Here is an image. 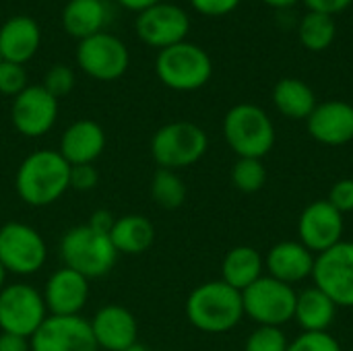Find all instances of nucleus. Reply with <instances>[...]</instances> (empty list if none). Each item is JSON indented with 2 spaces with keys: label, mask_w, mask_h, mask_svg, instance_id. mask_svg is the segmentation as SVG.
<instances>
[{
  "label": "nucleus",
  "mask_w": 353,
  "mask_h": 351,
  "mask_svg": "<svg viewBox=\"0 0 353 351\" xmlns=\"http://www.w3.org/2000/svg\"><path fill=\"white\" fill-rule=\"evenodd\" d=\"M0 62H2V58H0Z\"/></svg>",
  "instance_id": "obj_44"
},
{
  "label": "nucleus",
  "mask_w": 353,
  "mask_h": 351,
  "mask_svg": "<svg viewBox=\"0 0 353 351\" xmlns=\"http://www.w3.org/2000/svg\"><path fill=\"white\" fill-rule=\"evenodd\" d=\"M242 0H190L192 8L205 17H223L238 8Z\"/></svg>",
  "instance_id": "obj_36"
},
{
  "label": "nucleus",
  "mask_w": 353,
  "mask_h": 351,
  "mask_svg": "<svg viewBox=\"0 0 353 351\" xmlns=\"http://www.w3.org/2000/svg\"><path fill=\"white\" fill-rule=\"evenodd\" d=\"M108 10L103 0H68L62 8V27L68 35L87 39L103 31Z\"/></svg>",
  "instance_id": "obj_25"
},
{
  "label": "nucleus",
  "mask_w": 353,
  "mask_h": 351,
  "mask_svg": "<svg viewBox=\"0 0 353 351\" xmlns=\"http://www.w3.org/2000/svg\"><path fill=\"white\" fill-rule=\"evenodd\" d=\"M41 296L50 317H79L89 300V279L60 267L48 277Z\"/></svg>",
  "instance_id": "obj_16"
},
{
  "label": "nucleus",
  "mask_w": 353,
  "mask_h": 351,
  "mask_svg": "<svg viewBox=\"0 0 353 351\" xmlns=\"http://www.w3.org/2000/svg\"><path fill=\"white\" fill-rule=\"evenodd\" d=\"M337 35V27H335V17L329 14H321V12H306L300 21L298 27V37L300 43L310 50V52H323L327 50Z\"/></svg>",
  "instance_id": "obj_27"
},
{
  "label": "nucleus",
  "mask_w": 353,
  "mask_h": 351,
  "mask_svg": "<svg viewBox=\"0 0 353 351\" xmlns=\"http://www.w3.org/2000/svg\"><path fill=\"white\" fill-rule=\"evenodd\" d=\"M273 103L279 114L290 120H308L316 108V95L304 81L288 77L273 87Z\"/></svg>",
  "instance_id": "obj_26"
},
{
  "label": "nucleus",
  "mask_w": 353,
  "mask_h": 351,
  "mask_svg": "<svg viewBox=\"0 0 353 351\" xmlns=\"http://www.w3.org/2000/svg\"><path fill=\"white\" fill-rule=\"evenodd\" d=\"M41 43V29L35 19L27 14L10 17L0 27V58L6 62H29Z\"/></svg>",
  "instance_id": "obj_21"
},
{
  "label": "nucleus",
  "mask_w": 353,
  "mask_h": 351,
  "mask_svg": "<svg viewBox=\"0 0 353 351\" xmlns=\"http://www.w3.org/2000/svg\"><path fill=\"white\" fill-rule=\"evenodd\" d=\"M337 314L333 300L319 288H306L296 298L294 319L304 333H327Z\"/></svg>",
  "instance_id": "obj_24"
},
{
  "label": "nucleus",
  "mask_w": 353,
  "mask_h": 351,
  "mask_svg": "<svg viewBox=\"0 0 353 351\" xmlns=\"http://www.w3.org/2000/svg\"><path fill=\"white\" fill-rule=\"evenodd\" d=\"M310 137L327 147H341L353 141V106L341 99L316 103L306 120Z\"/></svg>",
  "instance_id": "obj_18"
},
{
  "label": "nucleus",
  "mask_w": 353,
  "mask_h": 351,
  "mask_svg": "<svg viewBox=\"0 0 353 351\" xmlns=\"http://www.w3.org/2000/svg\"><path fill=\"white\" fill-rule=\"evenodd\" d=\"M188 323L211 335H221L240 325L244 319L242 294L221 279L196 285L186 298Z\"/></svg>",
  "instance_id": "obj_2"
},
{
  "label": "nucleus",
  "mask_w": 353,
  "mask_h": 351,
  "mask_svg": "<svg viewBox=\"0 0 353 351\" xmlns=\"http://www.w3.org/2000/svg\"><path fill=\"white\" fill-rule=\"evenodd\" d=\"M31 351H99L89 321L79 317H50L29 339Z\"/></svg>",
  "instance_id": "obj_14"
},
{
  "label": "nucleus",
  "mask_w": 353,
  "mask_h": 351,
  "mask_svg": "<svg viewBox=\"0 0 353 351\" xmlns=\"http://www.w3.org/2000/svg\"><path fill=\"white\" fill-rule=\"evenodd\" d=\"M74 83H77V77H74V70L70 66H66V64H54L52 68L46 70L41 87L50 95H54L56 99H60V97H66L74 89Z\"/></svg>",
  "instance_id": "obj_31"
},
{
  "label": "nucleus",
  "mask_w": 353,
  "mask_h": 351,
  "mask_svg": "<svg viewBox=\"0 0 353 351\" xmlns=\"http://www.w3.org/2000/svg\"><path fill=\"white\" fill-rule=\"evenodd\" d=\"M223 139L238 157L263 159L275 145V126L261 106L238 103L223 118Z\"/></svg>",
  "instance_id": "obj_4"
},
{
  "label": "nucleus",
  "mask_w": 353,
  "mask_h": 351,
  "mask_svg": "<svg viewBox=\"0 0 353 351\" xmlns=\"http://www.w3.org/2000/svg\"><path fill=\"white\" fill-rule=\"evenodd\" d=\"M64 267L81 273L87 279H99L108 275L118 261V252L108 234H99L93 228L74 225L60 238L58 244Z\"/></svg>",
  "instance_id": "obj_3"
},
{
  "label": "nucleus",
  "mask_w": 353,
  "mask_h": 351,
  "mask_svg": "<svg viewBox=\"0 0 353 351\" xmlns=\"http://www.w3.org/2000/svg\"><path fill=\"white\" fill-rule=\"evenodd\" d=\"M105 149V130L99 122L83 118L72 122L60 137L58 153L68 161V166L95 163Z\"/></svg>",
  "instance_id": "obj_20"
},
{
  "label": "nucleus",
  "mask_w": 353,
  "mask_h": 351,
  "mask_svg": "<svg viewBox=\"0 0 353 351\" xmlns=\"http://www.w3.org/2000/svg\"><path fill=\"white\" fill-rule=\"evenodd\" d=\"M97 348L103 351H126L139 343V323L134 314L118 304L101 306L89 321Z\"/></svg>",
  "instance_id": "obj_17"
},
{
  "label": "nucleus",
  "mask_w": 353,
  "mask_h": 351,
  "mask_svg": "<svg viewBox=\"0 0 353 351\" xmlns=\"http://www.w3.org/2000/svg\"><path fill=\"white\" fill-rule=\"evenodd\" d=\"M27 70L23 64L0 62V93L6 97H17L23 89H27Z\"/></svg>",
  "instance_id": "obj_32"
},
{
  "label": "nucleus",
  "mask_w": 353,
  "mask_h": 351,
  "mask_svg": "<svg viewBox=\"0 0 353 351\" xmlns=\"http://www.w3.org/2000/svg\"><path fill=\"white\" fill-rule=\"evenodd\" d=\"M314 259L316 254H312L302 242L285 240V242L275 244L267 252L265 271L269 277L294 288L296 283H302L308 277H312Z\"/></svg>",
  "instance_id": "obj_19"
},
{
  "label": "nucleus",
  "mask_w": 353,
  "mask_h": 351,
  "mask_svg": "<svg viewBox=\"0 0 353 351\" xmlns=\"http://www.w3.org/2000/svg\"><path fill=\"white\" fill-rule=\"evenodd\" d=\"M343 215L327 201L310 203L298 219V242L321 254L343 240Z\"/></svg>",
  "instance_id": "obj_15"
},
{
  "label": "nucleus",
  "mask_w": 353,
  "mask_h": 351,
  "mask_svg": "<svg viewBox=\"0 0 353 351\" xmlns=\"http://www.w3.org/2000/svg\"><path fill=\"white\" fill-rule=\"evenodd\" d=\"M298 292L269 275L256 279L242 292L244 317L259 327H283L294 319Z\"/></svg>",
  "instance_id": "obj_8"
},
{
  "label": "nucleus",
  "mask_w": 353,
  "mask_h": 351,
  "mask_svg": "<svg viewBox=\"0 0 353 351\" xmlns=\"http://www.w3.org/2000/svg\"><path fill=\"white\" fill-rule=\"evenodd\" d=\"M0 351H31V343L27 337L0 333Z\"/></svg>",
  "instance_id": "obj_39"
},
{
  "label": "nucleus",
  "mask_w": 353,
  "mask_h": 351,
  "mask_svg": "<svg viewBox=\"0 0 353 351\" xmlns=\"http://www.w3.org/2000/svg\"><path fill=\"white\" fill-rule=\"evenodd\" d=\"M6 277H8V273H6V269H4V265L0 263V290L6 285Z\"/></svg>",
  "instance_id": "obj_42"
},
{
  "label": "nucleus",
  "mask_w": 353,
  "mask_h": 351,
  "mask_svg": "<svg viewBox=\"0 0 353 351\" xmlns=\"http://www.w3.org/2000/svg\"><path fill=\"white\" fill-rule=\"evenodd\" d=\"M126 351H151V350H147V348H145L143 343H137V345H132L130 350H126Z\"/></svg>",
  "instance_id": "obj_43"
},
{
  "label": "nucleus",
  "mask_w": 353,
  "mask_h": 351,
  "mask_svg": "<svg viewBox=\"0 0 353 351\" xmlns=\"http://www.w3.org/2000/svg\"><path fill=\"white\" fill-rule=\"evenodd\" d=\"M77 64L89 79L110 83L120 79L128 70L130 54L120 37L108 31H99L79 41Z\"/></svg>",
  "instance_id": "obj_10"
},
{
  "label": "nucleus",
  "mask_w": 353,
  "mask_h": 351,
  "mask_svg": "<svg viewBox=\"0 0 353 351\" xmlns=\"http://www.w3.org/2000/svg\"><path fill=\"white\" fill-rule=\"evenodd\" d=\"M46 261L48 244L33 225L23 221H6L0 225V263L8 275H35L43 269Z\"/></svg>",
  "instance_id": "obj_7"
},
{
  "label": "nucleus",
  "mask_w": 353,
  "mask_h": 351,
  "mask_svg": "<svg viewBox=\"0 0 353 351\" xmlns=\"http://www.w3.org/2000/svg\"><path fill=\"white\" fill-rule=\"evenodd\" d=\"M58 120V99L50 95L41 85H29L10 106V122L14 130L27 139H39L48 134Z\"/></svg>",
  "instance_id": "obj_12"
},
{
  "label": "nucleus",
  "mask_w": 353,
  "mask_h": 351,
  "mask_svg": "<svg viewBox=\"0 0 353 351\" xmlns=\"http://www.w3.org/2000/svg\"><path fill=\"white\" fill-rule=\"evenodd\" d=\"M70 166L58 149H39L29 153L14 174L19 199L33 207H50L70 188Z\"/></svg>",
  "instance_id": "obj_1"
},
{
  "label": "nucleus",
  "mask_w": 353,
  "mask_h": 351,
  "mask_svg": "<svg viewBox=\"0 0 353 351\" xmlns=\"http://www.w3.org/2000/svg\"><path fill=\"white\" fill-rule=\"evenodd\" d=\"M70 188L77 192H89L99 184V172L93 163L85 166H70Z\"/></svg>",
  "instance_id": "obj_35"
},
{
  "label": "nucleus",
  "mask_w": 353,
  "mask_h": 351,
  "mask_svg": "<svg viewBox=\"0 0 353 351\" xmlns=\"http://www.w3.org/2000/svg\"><path fill=\"white\" fill-rule=\"evenodd\" d=\"M124 8H128V10H134V12H143V10H147V8H151V6H155V4H159L161 0H118Z\"/></svg>",
  "instance_id": "obj_40"
},
{
  "label": "nucleus",
  "mask_w": 353,
  "mask_h": 351,
  "mask_svg": "<svg viewBox=\"0 0 353 351\" xmlns=\"http://www.w3.org/2000/svg\"><path fill=\"white\" fill-rule=\"evenodd\" d=\"M151 199L159 209H180L186 201V184L178 176V172L157 168L151 178Z\"/></svg>",
  "instance_id": "obj_28"
},
{
  "label": "nucleus",
  "mask_w": 353,
  "mask_h": 351,
  "mask_svg": "<svg viewBox=\"0 0 353 351\" xmlns=\"http://www.w3.org/2000/svg\"><path fill=\"white\" fill-rule=\"evenodd\" d=\"M310 12H321V14H329L335 17L343 10H347L352 6L353 0H302Z\"/></svg>",
  "instance_id": "obj_37"
},
{
  "label": "nucleus",
  "mask_w": 353,
  "mask_h": 351,
  "mask_svg": "<svg viewBox=\"0 0 353 351\" xmlns=\"http://www.w3.org/2000/svg\"><path fill=\"white\" fill-rule=\"evenodd\" d=\"M151 157L163 170H184L201 161L209 149L207 132L188 120L168 122L151 137Z\"/></svg>",
  "instance_id": "obj_5"
},
{
  "label": "nucleus",
  "mask_w": 353,
  "mask_h": 351,
  "mask_svg": "<svg viewBox=\"0 0 353 351\" xmlns=\"http://www.w3.org/2000/svg\"><path fill=\"white\" fill-rule=\"evenodd\" d=\"M285 351H343L339 341L327 333H302L288 343Z\"/></svg>",
  "instance_id": "obj_33"
},
{
  "label": "nucleus",
  "mask_w": 353,
  "mask_h": 351,
  "mask_svg": "<svg viewBox=\"0 0 353 351\" xmlns=\"http://www.w3.org/2000/svg\"><path fill=\"white\" fill-rule=\"evenodd\" d=\"M110 240L118 254L139 257L153 246L155 225L141 213H128L116 219L110 232Z\"/></svg>",
  "instance_id": "obj_22"
},
{
  "label": "nucleus",
  "mask_w": 353,
  "mask_h": 351,
  "mask_svg": "<svg viewBox=\"0 0 353 351\" xmlns=\"http://www.w3.org/2000/svg\"><path fill=\"white\" fill-rule=\"evenodd\" d=\"M232 184L236 190L246 194L259 192L267 184V168L263 159L238 157V161L232 168Z\"/></svg>",
  "instance_id": "obj_29"
},
{
  "label": "nucleus",
  "mask_w": 353,
  "mask_h": 351,
  "mask_svg": "<svg viewBox=\"0 0 353 351\" xmlns=\"http://www.w3.org/2000/svg\"><path fill=\"white\" fill-rule=\"evenodd\" d=\"M263 2L269 4V6H273V8H290L296 2H300V0H263Z\"/></svg>",
  "instance_id": "obj_41"
},
{
  "label": "nucleus",
  "mask_w": 353,
  "mask_h": 351,
  "mask_svg": "<svg viewBox=\"0 0 353 351\" xmlns=\"http://www.w3.org/2000/svg\"><path fill=\"white\" fill-rule=\"evenodd\" d=\"M137 35L143 43L165 50L180 41H186L190 31V19L184 8L170 2H159L137 14Z\"/></svg>",
  "instance_id": "obj_13"
},
{
  "label": "nucleus",
  "mask_w": 353,
  "mask_h": 351,
  "mask_svg": "<svg viewBox=\"0 0 353 351\" xmlns=\"http://www.w3.org/2000/svg\"><path fill=\"white\" fill-rule=\"evenodd\" d=\"M288 343L290 341L281 327H256L248 335L244 351H285Z\"/></svg>",
  "instance_id": "obj_30"
},
{
  "label": "nucleus",
  "mask_w": 353,
  "mask_h": 351,
  "mask_svg": "<svg viewBox=\"0 0 353 351\" xmlns=\"http://www.w3.org/2000/svg\"><path fill=\"white\" fill-rule=\"evenodd\" d=\"M48 319V308L39 290L29 283H6L0 290V333L31 339Z\"/></svg>",
  "instance_id": "obj_9"
},
{
  "label": "nucleus",
  "mask_w": 353,
  "mask_h": 351,
  "mask_svg": "<svg viewBox=\"0 0 353 351\" xmlns=\"http://www.w3.org/2000/svg\"><path fill=\"white\" fill-rule=\"evenodd\" d=\"M155 74L168 89L196 91L209 83L213 74V62L201 46L180 41L159 50L155 58Z\"/></svg>",
  "instance_id": "obj_6"
},
{
  "label": "nucleus",
  "mask_w": 353,
  "mask_h": 351,
  "mask_svg": "<svg viewBox=\"0 0 353 351\" xmlns=\"http://www.w3.org/2000/svg\"><path fill=\"white\" fill-rule=\"evenodd\" d=\"M265 275V259L252 246H234L221 261V281L240 294Z\"/></svg>",
  "instance_id": "obj_23"
},
{
  "label": "nucleus",
  "mask_w": 353,
  "mask_h": 351,
  "mask_svg": "<svg viewBox=\"0 0 353 351\" xmlns=\"http://www.w3.org/2000/svg\"><path fill=\"white\" fill-rule=\"evenodd\" d=\"M114 223H116V217H114V213L108 211V209H97V211H93L91 217H89V221H87L89 228H93V230L99 232V234H108V236H110Z\"/></svg>",
  "instance_id": "obj_38"
},
{
  "label": "nucleus",
  "mask_w": 353,
  "mask_h": 351,
  "mask_svg": "<svg viewBox=\"0 0 353 351\" xmlns=\"http://www.w3.org/2000/svg\"><path fill=\"white\" fill-rule=\"evenodd\" d=\"M312 281L337 308H353V242L341 240L316 254Z\"/></svg>",
  "instance_id": "obj_11"
},
{
  "label": "nucleus",
  "mask_w": 353,
  "mask_h": 351,
  "mask_svg": "<svg viewBox=\"0 0 353 351\" xmlns=\"http://www.w3.org/2000/svg\"><path fill=\"white\" fill-rule=\"evenodd\" d=\"M327 203L335 207L341 215L353 211V178H341L337 180L327 197Z\"/></svg>",
  "instance_id": "obj_34"
}]
</instances>
